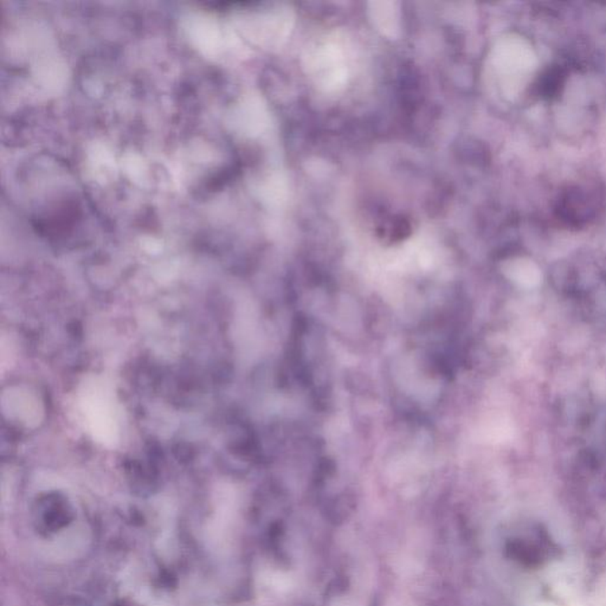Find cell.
I'll return each instance as SVG.
<instances>
[{"instance_id": "6da1fadb", "label": "cell", "mask_w": 606, "mask_h": 606, "mask_svg": "<svg viewBox=\"0 0 606 606\" xmlns=\"http://www.w3.org/2000/svg\"><path fill=\"white\" fill-rule=\"evenodd\" d=\"M507 551L513 559L517 560L525 566H537L542 560V553L533 546H529L522 541H512Z\"/></svg>"}]
</instances>
